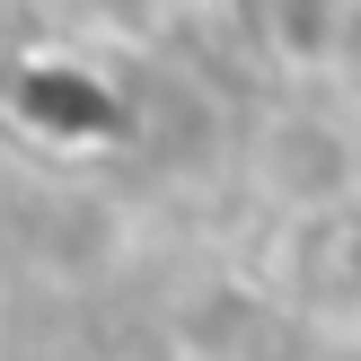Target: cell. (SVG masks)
<instances>
[{
	"label": "cell",
	"instance_id": "6da1fadb",
	"mask_svg": "<svg viewBox=\"0 0 361 361\" xmlns=\"http://www.w3.org/2000/svg\"><path fill=\"white\" fill-rule=\"evenodd\" d=\"M361 27V0H264V44L300 71H335Z\"/></svg>",
	"mask_w": 361,
	"mask_h": 361
}]
</instances>
